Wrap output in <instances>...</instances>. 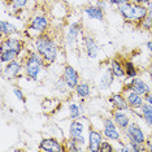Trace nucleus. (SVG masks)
Returning <instances> with one entry per match:
<instances>
[{
    "label": "nucleus",
    "instance_id": "1",
    "mask_svg": "<svg viewBox=\"0 0 152 152\" xmlns=\"http://www.w3.org/2000/svg\"><path fill=\"white\" fill-rule=\"evenodd\" d=\"M66 127H64L63 125L58 124V126L61 127L64 133L65 139L70 138L74 139L77 143L83 148V151H87V133L88 129L91 127V122L88 118L86 117H81L78 120H66Z\"/></svg>",
    "mask_w": 152,
    "mask_h": 152
},
{
    "label": "nucleus",
    "instance_id": "2",
    "mask_svg": "<svg viewBox=\"0 0 152 152\" xmlns=\"http://www.w3.org/2000/svg\"><path fill=\"white\" fill-rule=\"evenodd\" d=\"M33 44L34 50L40 53L47 66L56 63L60 50H58V44L56 43V40L53 39L52 35L48 34V31L33 39Z\"/></svg>",
    "mask_w": 152,
    "mask_h": 152
},
{
    "label": "nucleus",
    "instance_id": "3",
    "mask_svg": "<svg viewBox=\"0 0 152 152\" xmlns=\"http://www.w3.org/2000/svg\"><path fill=\"white\" fill-rule=\"evenodd\" d=\"M23 58V74L29 79L34 82H39L43 79V75L46 73L47 65L44 63L43 57L40 56L39 52L35 50L26 51Z\"/></svg>",
    "mask_w": 152,
    "mask_h": 152
},
{
    "label": "nucleus",
    "instance_id": "4",
    "mask_svg": "<svg viewBox=\"0 0 152 152\" xmlns=\"http://www.w3.org/2000/svg\"><path fill=\"white\" fill-rule=\"evenodd\" d=\"M116 11L124 18V21L129 23H134V25H138L148 15L147 5L135 4V3H131V1H127L125 4L118 5L116 8Z\"/></svg>",
    "mask_w": 152,
    "mask_h": 152
},
{
    "label": "nucleus",
    "instance_id": "5",
    "mask_svg": "<svg viewBox=\"0 0 152 152\" xmlns=\"http://www.w3.org/2000/svg\"><path fill=\"white\" fill-rule=\"evenodd\" d=\"M48 27H50V18H48V16L44 15L43 12H37L35 15L30 17L25 34L30 39H35L39 35L47 33Z\"/></svg>",
    "mask_w": 152,
    "mask_h": 152
},
{
    "label": "nucleus",
    "instance_id": "6",
    "mask_svg": "<svg viewBox=\"0 0 152 152\" xmlns=\"http://www.w3.org/2000/svg\"><path fill=\"white\" fill-rule=\"evenodd\" d=\"M99 117H100V126L95 127V129H99L102 131L105 139L113 142V143L122 139L124 131L117 126V124L115 122V120L112 118V116H108V117L99 116Z\"/></svg>",
    "mask_w": 152,
    "mask_h": 152
},
{
    "label": "nucleus",
    "instance_id": "7",
    "mask_svg": "<svg viewBox=\"0 0 152 152\" xmlns=\"http://www.w3.org/2000/svg\"><path fill=\"white\" fill-rule=\"evenodd\" d=\"M83 37H85L83 27H82L81 22L75 21V22H72L70 25L68 26L66 31H65L64 40H65V44H66L68 48L74 50L78 44H82Z\"/></svg>",
    "mask_w": 152,
    "mask_h": 152
},
{
    "label": "nucleus",
    "instance_id": "8",
    "mask_svg": "<svg viewBox=\"0 0 152 152\" xmlns=\"http://www.w3.org/2000/svg\"><path fill=\"white\" fill-rule=\"evenodd\" d=\"M147 137L148 135H147L146 131L142 129L140 125L135 120H133L129 124V126L124 130V137L122 138H124V139H126V140L138 143V144H144V143H146Z\"/></svg>",
    "mask_w": 152,
    "mask_h": 152
},
{
    "label": "nucleus",
    "instance_id": "9",
    "mask_svg": "<svg viewBox=\"0 0 152 152\" xmlns=\"http://www.w3.org/2000/svg\"><path fill=\"white\" fill-rule=\"evenodd\" d=\"M65 110H66V120H78L85 116V107L82 104V100L75 98H69L65 104Z\"/></svg>",
    "mask_w": 152,
    "mask_h": 152
},
{
    "label": "nucleus",
    "instance_id": "10",
    "mask_svg": "<svg viewBox=\"0 0 152 152\" xmlns=\"http://www.w3.org/2000/svg\"><path fill=\"white\" fill-rule=\"evenodd\" d=\"M22 73H23V58L22 57H18L16 60L11 61V63L5 64L1 70L3 78L8 79V81L17 79Z\"/></svg>",
    "mask_w": 152,
    "mask_h": 152
},
{
    "label": "nucleus",
    "instance_id": "11",
    "mask_svg": "<svg viewBox=\"0 0 152 152\" xmlns=\"http://www.w3.org/2000/svg\"><path fill=\"white\" fill-rule=\"evenodd\" d=\"M39 150L44 152H63L65 150L64 140L58 139L56 137H46L39 140Z\"/></svg>",
    "mask_w": 152,
    "mask_h": 152
},
{
    "label": "nucleus",
    "instance_id": "12",
    "mask_svg": "<svg viewBox=\"0 0 152 152\" xmlns=\"http://www.w3.org/2000/svg\"><path fill=\"white\" fill-rule=\"evenodd\" d=\"M105 138L99 129L90 127L87 133V151L90 152H100V146Z\"/></svg>",
    "mask_w": 152,
    "mask_h": 152
},
{
    "label": "nucleus",
    "instance_id": "13",
    "mask_svg": "<svg viewBox=\"0 0 152 152\" xmlns=\"http://www.w3.org/2000/svg\"><path fill=\"white\" fill-rule=\"evenodd\" d=\"M82 47L85 50V53L90 60H96L99 56V52H100V47L96 39L92 35H85L83 37V40H82Z\"/></svg>",
    "mask_w": 152,
    "mask_h": 152
},
{
    "label": "nucleus",
    "instance_id": "14",
    "mask_svg": "<svg viewBox=\"0 0 152 152\" xmlns=\"http://www.w3.org/2000/svg\"><path fill=\"white\" fill-rule=\"evenodd\" d=\"M61 77L65 81V83L69 86V88L73 91V90L77 87V85L81 82V78H79V73L77 72V69L72 65H65L63 68V72H61Z\"/></svg>",
    "mask_w": 152,
    "mask_h": 152
},
{
    "label": "nucleus",
    "instance_id": "15",
    "mask_svg": "<svg viewBox=\"0 0 152 152\" xmlns=\"http://www.w3.org/2000/svg\"><path fill=\"white\" fill-rule=\"evenodd\" d=\"M0 48H9V50H13L21 57V55L23 53V51H25V43H23V39H21V38H18L16 35H11V37L3 38L1 43H0Z\"/></svg>",
    "mask_w": 152,
    "mask_h": 152
},
{
    "label": "nucleus",
    "instance_id": "16",
    "mask_svg": "<svg viewBox=\"0 0 152 152\" xmlns=\"http://www.w3.org/2000/svg\"><path fill=\"white\" fill-rule=\"evenodd\" d=\"M108 104L110 105L112 109H121V110L131 112V108L129 107V104H127L126 98H125V95H124L122 91H116V92L109 94Z\"/></svg>",
    "mask_w": 152,
    "mask_h": 152
},
{
    "label": "nucleus",
    "instance_id": "17",
    "mask_svg": "<svg viewBox=\"0 0 152 152\" xmlns=\"http://www.w3.org/2000/svg\"><path fill=\"white\" fill-rule=\"evenodd\" d=\"M110 116H112V118L115 120V122L117 124V126L120 127L121 130H125L127 126H129V124L133 121L131 118V113L127 112V110H121V109H112L110 110Z\"/></svg>",
    "mask_w": 152,
    "mask_h": 152
},
{
    "label": "nucleus",
    "instance_id": "18",
    "mask_svg": "<svg viewBox=\"0 0 152 152\" xmlns=\"http://www.w3.org/2000/svg\"><path fill=\"white\" fill-rule=\"evenodd\" d=\"M118 81V79H117ZM116 77L113 75L112 70L109 69V66L105 68L104 73H102V75H100L99 81H98V88L99 91H108V90H112L113 85L116 83Z\"/></svg>",
    "mask_w": 152,
    "mask_h": 152
},
{
    "label": "nucleus",
    "instance_id": "19",
    "mask_svg": "<svg viewBox=\"0 0 152 152\" xmlns=\"http://www.w3.org/2000/svg\"><path fill=\"white\" fill-rule=\"evenodd\" d=\"M124 95L126 98V102L131 109H139L142 105L144 104V96L138 94V92L133 91V90H122Z\"/></svg>",
    "mask_w": 152,
    "mask_h": 152
},
{
    "label": "nucleus",
    "instance_id": "20",
    "mask_svg": "<svg viewBox=\"0 0 152 152\" xmlns=\"http://www.w3.org/2000/svg\"><path fill=\"white\" fill-rule=\"evenodd\" d=\"M108 66L110 70H112V73L116 77V79L124 81V79L126 78L125 68H124V60H120L118 57H112L108 61Z\"/></svg>",
    "mask_w": 152,
    "mask_h": 152
},
{
    "label": "nucleus",
    "instance_id": "21",
    "mask_svg": "<svg viewBox=\"0 0 152 152\" xmlns=\"http://www.w3.org/2000/svg\"><path fill=\"white\" fill-rule=\"evenodd\" d=\"M83 15L87 17L88 20H96V21H103L105 18V11H103L99 5L96 4H88L83 7L82 9Z\"/></svg>",
    "mask_w": 152,
    "mask_h": 152
},
{
    "label": "nucleus",
    "instance_id": "22",
    "mask_svg": "<svg viewBox=\"0 0 152 152\" xmlns=\"http://www.w3.org/2000/svg\"><path fill=\"white\" fill-rule=\"evenodd\" d=\"M91 85L88 83V82H79L77 85V87L73 90L74 92V96H77L78 99L81 100H85L91 96Z\"/></svg>",
    "mask_w": 152,
    "mask_h": 152
},
{
    "label": "nucleus",
    "instance_id": "23",
    "mask_svg": "<svg viewBox=\"0 0 152 152\" xmlns=\"http://www.w3.org/2000/svg\"><path fill=\"white\" fill-rule=\"evenodd\" d=\"M0 33H1V39H3V38L18 34V29L12 22L7 21V20H1V22H0Z\"/></svg>",
    "mask_w": 152,
    "mask_h": 152
},
{
    "label": "nucleus",
    "instance_id": "24",
    "mask_svg": "<svg viewBox=\"0 0 152 152\" xmlns=\"http://www.w3.org/2000/svg\"><path fill=\"white\" fill-rule=\"evenodd\" d=\"M53 90H55V92H57V94L61 95V96H70L72 95V90L69 88V86L66 83H65V81L63 79L61 75L55 81Z\"/></svg>",
    "mask_w": 152,
    "mask_h": 152
},
{
    "label": "nucleus",
    "instance_id": "25",
    "mask_svg": "<svg viewBox=\"0 0 152 152\" xmlns=\"http://www.w3.org/2000/svg\"><path fill=\"white\" fill-rule=\"evenodd\" d=\"M20 55L13 50H9V48H0V61H1L3 65L11 63V61L18 58Z\"/></svg>",
    "mask_w": 152,
    "mask_h": 152
},
{
    "label": "nucleus",
    "instance_id": "26",
    "mask_svg": "<svg viewBox=\"0 0 152 152\" xmlns=\"http://www.w3.org/2000/svg\"><path fill=\"white\" fill-rule=\"evenodd\" d=\"M140 113H142V121H143L147 126L152 127V104L144 103V104L140 107Z\"/></svg>",
    "mask_w": 152,
    "mask_h": 152
},
{
    "label": "nucleus",
    "instance_id": "27",
    "mask_svg": "<svg viewBox=\"0 0 152 152\" xmlns=\"http://www.w3.org/2000/svg\"><path fill=\"white\" fill-rule=\"evenodd\" d=\"M124 68H125L126 77H129V78L139 77V69L134 64L133 60H124Z\"/></svg>",
    "mask_w": 152,
    "mask_h": 152
},
{
    "label": "nucleus",
    "instance_id": "28",
    "mask_svg": "<svg viewBox=\"0 0 152 152\" xmlns=\"http://www.w3.org/2000/svg\"><path fill=\"white\" fill-rule=\"evenodd\" d=\"M8 1V7H11V15H16L21 9H23L27 5L29 0H7Z\"/></svg>",
    "mask_w": 152,
    "mask_h": 152
},
{
    "label": "nucleus",
    "instance_id": "29",
    "mask_svg": "<svg viewBox=\"0 0 152 152\" xmlns=\"http://www.w3.org/2000/svg\"><path fill=\"white\" fill-rule=\"evenodd\" d=\"M64 144H65V150H66L68 152H81V151H83V148L79 146L74 139H70V138L64 139Z\"/></svg>",
    "mask_w": 152,
    "mask_h": 152
},
{
    "label": "nucleus",
    "instance_id": "30",
    "mask_svg": "<svg viewBox=\"0 0 152 152\" xmlns=\"http://www.w3.org/2000/svg\"><path fill=\"white\" fill-rule=\"evenodd\" d=\"M139 29L144 30V31H148V33H152V17L150 15H147V17H144L142 21L137 25Z\"/></svg>",
    "mask_w": 152,
    "mask_h": 152
},
{
    "label": "nucleus",
    "instance_id": "31",
    "mask_svg": "<svg viewBox=\"0 0 152 152\" xmlns=\"http://www.w3.org/2000/svg\"><path fill=\"white\" fill-rule=\"evenodd\" d=\"M116 151V147L115 144H113V142H110L108 139H104L102 143V146H100V152H113Z\"/></svg>",
    "mask_w": 152,
    "mask_h": 152
},
{
    "label": "nucleus",
    "instance_id": "32",
    "mask_svg": "<svg viewBox=\"0 0 152 152\" xmlns=\"http://www.w3.org/2000/svg\"><path fill=\"white\" fill-rule=\"evenodd\" d=\"M12 92H13V95L16 96V99L18 100V102L25 103V95H23L22 88H20V87H13V88H12Z\"/></svg>",
    "mask_w": 152,
    "mask_h": 152
},
{
    "label": "nucleus",
    "instance_id": "33",
    "mask_svg": "<svg viewBox=\"0 0 152 152\" xmlns=\"http://www.w3.org/2000/svg\"><path fill=\"white\" fill-rule=\"evenodd\" d=\"M96 5H99L103 11H108V9L112 8V4L107 0H96Z\"/></svg>",
    "mask_w": 152,
    "mask_h": 152
},
{
    "label": "nucleus",
    "instance_id": "34",
    "mask_svg": "<svg viewBox=\"0 0 152 152\" xmlns=\"http://www.w3.org/2000/svg\"><path fill=\"white\" fill-rule=\"evenodd\" d=\"M107 1H109L110 4H112V7H115V8H117L118 5H121V4H125V3L130 1V0H107Z\"/></svg>",
    "mask_w": 152,
    "mask_h": 152
},
{
    "label": "nucleus",
    "instance_id": "35",
    "mask_svg": "<svg viewBox=\"0 0 152 152\" xmlns=\"http://www.w3.org/2000/svg\"><path fill=\"white\" fill-rule=\"evenodd\" d=\"M144 146H146L147 152H152V135H148V137H147Z\"/></svg>",
    "mask_w": 152,
    "mask_h": 152
},
{
    "label": "nucleus",
    "instance_id": "36",
    "mask_svg": "<svg viewBox=\"0 0 152 152\" xmlns=\"http://www.w3.org/2000/svg\"><path fill=\"white\" fill-rule=\"evenodd\" d=\"M131 3H135V4H140V5H147L151 0H130Z\"/></svg>",
    "mask_w": 152,
    "mask_h": 152
},
{
    "label": "nucleus",
    "instance_id": "37",
    "mask_svg": "<svg viewBox=\"0 0 152 152\" xmlns=\"http://www.w3.org/2000/svg\"><path fill=\"white\" fill-rule=\"evenodd\" d=\"M144 102L146 103H150V104H152V90L150 92H148L147 95H144Z\"/></svg>",
    "mask_w": 152,
    "mask_h": 152
},
{
    "label": "nucleus",
    "instance_id": "38",
    "mask_svg": "<svg viewBox=\"0 0 152 152\" xmlns=\"http://www.w3.org/2000/svg\"><path fill=\"white\" fill-rule=\"evenodd\" d=\"M146 48H147V51L150 52V55L152 56V39H150L148 42L146 43Z\"/></svg>",
    "mask_w": 152,
    "mask_h": 152
},
{
    "label": "nucleus",
    "instance_id": "39",
    "mask_svg": "<svg viewBox=\"0 0 152 152\" xmlns=\"http://www.w3.org/2000/svg\"><path fill=\"white\" fill-rule=\"evenodd\" d=\"M147 8H148V12H151V13H152V0L147 4Z\"/></svg>",
    "mask_w": 152,
    "mask_h": 152
},
{
    "label": "nucleus",
    "instance_id": "40",
    "mask_svg": "<svg viewBox=\"0 0 152 152\" xmlns=\"http://www.w3.org/2000/svg\"><path fill=\"white\" fill-rule=\"evenodd\" d=\"M148 15H150V16H151V17H152V13H151V12H148Z\"/></svg>",
    "mask_w": 152,
    "mask_h": 152
}]
</instances>
